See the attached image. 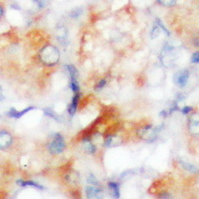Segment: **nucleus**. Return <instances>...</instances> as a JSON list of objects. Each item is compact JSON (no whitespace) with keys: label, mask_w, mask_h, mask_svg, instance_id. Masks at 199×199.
<instances>
[{"label":"nucleus","mask_w":199,"mask_h":199,"mask_svg":"<svg viewBox=\"0 0 199 199\" xmlns=\"http://www.w3.org/2000/svg\"><path fill=\"white\" fill-rule=\"evenodd\" d=\"M182 165V167L185 168L186 170H187L188 171H190V172H197V169L195 168V167H194L193 165H191V164H189V163H187L185 162H181Z\"/></svg>","instance_id":"obj_13"},{"label":"nucleus","mask_w":199,"mask_h":199,"mask_svg":"<svg viewBox=\"0 0 199 199\" xmlns=\"http://www.w3.org/2000/svg\"><path fill=\"white\" fill-rule=\"evenodd\" d=\"M158 3H161L163 5L167 6V7H170V6H172L175 3V1L174 0H164V1H158Z\"/></svg>","instance_id":"obj_18"},{"label":"nucleus","mask_w":199,"mask_h":199,"mask_svg":"<svg viewBox=\"0 0 199 199\" xmlns=\"http://www.w3.org/2000/svg\"><path fill=\"white\" fill-rule=\"evenodd\" d=\"M34 109V107H28L27 109H23V110L22 111H17L16 109H11L9 112H7V116H10L11 118H14V119H19L21 118L22 116H24L26 113H27L28 112L30 111L33 110Z\"/></svg>","instance_id":"obj_4"},{"label":"nucleus","mask_w":199,"mask_h":199,"mask_svg":"<svg viewBox=\"0 0 199 199\" xmlns=\"http://www.w3.org/2000/svg\"><path fill=\"white\" fill-rule=\"evenodd\" d=\"M11 140H12L11 136L8 132L4 131L0 132V148L1 149L9 147L10 144L11 143Z\"/></svg>","instance_id":"obj_5"},{"label":"nucleus","mask_w":199,"mask_h":199,"mask_svg":"<svg viewBox=\"0 0 199 199\" xmlns=\"http://www.w3.org/2000/svg\"><path fill=\"white\" fill-rule=\"evenodd\" d=\"M36 2L38 4V7H44L45 6H46V4L47 3L46 1H37V2Z\"/></svg>","instance_id":"obj_23"},{"label":"nucleus","mask_w":199,"mask_h":199,"mask_svg":"<svg viewBox=\"0 0 199 199\" xmlns=\"http://www.w3.org/2000/svg\"><path fill=\"white\" fill-rule=\"evenodd\" d=\"M198 52H196L192 56V62L193 63H198Z\"/></svg>","instance_id":"obj_20"},{"label":"nucleus","mask_w":199,"mask_h":199,"mask_svg":"<svg viewBox=\"0 0 199 199\" xmlns=\"http://www.w3.org/2000/svg\"><path fill=\"white\" fill-rule=\"evenodd\" d=\"M109 188L112 190V193H113V196L116 198H119L120 197V193H119V187L116 182H111L109 183Z\"/></svg>","instance_id":"obj_8"},{"label":"nucleus","mask_w":199,"mask_h":199,"mask_svg":"<svg viewBox=\"0 0 199 199\" xmlns=\"http://www.w3.org/2000/svg\"><path fill=\"white\" fill-rule=\"evenodd\" d=\"M81 14H82V9L80 8V7H78V8H75L74 10H73V11L70 13L69 15H70L71 18H77V17L80 16Z\"/></svg>","instance_id":"obj_12"},{"label":"nucleus","mask_w":199,"mask_h":199,"mask_svg":"<svg viewBox=\"0 0 199 199\" xmlns=\"http://www.w3.org/2000/svg\"><path fill=\"white\" fill-rule=\"evenodd\" d=\"M70 87H71L72 90H73V92H78L79 91V85L76 80H71Z\"/></svg>","instance_id":"obj_17"},{"label":"nucleus","mask_w":199,"mask_h":199,"mask_svg":"<svg viewBox=\"0 0 199 199\" xmlns=\"http://www.w3.org/2000/svg\"><path fill=\"white\" fill-rule=\"evenodd\" d=\"M87 181L89 184H92V185H94V186L98 185V181L96 180V177H95L93 174H90V175L89 176Z\"/></svg>","instance_id":"obj_16"},{"label":"nucleus","mask_w":199,"mask_h":199,"mask_svg":"<svg viewBox=\"0 0 199 199\" xmlns=\"http://www.w3.org/2000/svg\"><path fill=\"white\" fill-rule=\"evenodd\" d=\"M84 148L85 151L89 153H94L96 151V147L93 145L90 141L89 140V139H84Z\"/></svg>","instance_id":"obj_10"},{"label":"nucleus","mask_w":199,"mask_h":199,"mask_svg":"<svg viewBox=\"0 0 199 199\" xmlns=\"http://www.w3.org/2000/svg\"><path fill=\"white\" fill-rule=\"evenodd\" d=\"M65 148H66V143L63 139V137L60 134L56 133L53 135V141L49 145V151L53 155H57L62 152Z\"/></svg>","instance_id":"obj_1"},{"label":"nucleus","mask_w":199,"mask_h":199,"mask_svg":"<svg viewBox=\"0 0 199 199\" xmlns=\"http://www.w3.org/2000/svg\"><path fill=\"white\" fill-rule=\"evenodd\" d=\"M159 115L161 116H168V113H167V112H166V111H163V112H160Z\"/></svg>","instance_id":"obj_24"},{"label":"nucleus","mask_w":199,"mask_h":199,"mask_svg":"<svg viewBox=\"0 0 199 199\" xmlns=\"http://www.w3.org/2000/svg\"><path fill=\"white\" fill-rule=\"evenodd\" d=\"M191 110H192V108H191V107L186 106L182 109V113L185 114V115H187V114H188Z\"/></svg>","instance_id":"obj_21"},{"label":"nucleus","mask_w":199,"mask_h":199,"mask_svg":"<svg viewBox=\"0 0 199 199\" xmlns=\"http://www.w3.org/2000/svg\"><path fill=\"white\" fill-rule=\"evenodd\" d=\"M105 85H106V80H100V81L99 82V84L97 85V86L96 87V90L98 91V90H100V89H103L104 86Z\"/></svg>","instance_id":"obj_19"},{"label":"nucleus","mask_w":199,"mask_h":199,"mask_svg":"<svg viewBox=\"0 0 199 199\" xmlns=\"http://www.w3.org/2000/svg\"><path fill=\"white\" fill-rule=\"evenodd\" d=\"M43 111H44L45 114H46L47 116H50V118H53V119H56V120L57 121L60 120V117H59V116H57V114H56V112H54L53 109H50V108H46V109H45Z\"/></svg>","instance_id":"obj_11"},{"label":"nucleus","mask_w":199,"mask_h":199,"mask_svg":"<svg viewBox=\"0 0 199 199\" xmlns=\"http://www.w3.org/2000/svg\"><path fill=\"white\" fill-rule=\"evenodd\" d=\"M112 137L109 136L107 138L106 141H105V146L106 147H110V145L112 144Z\"/></svg>","instance_id":"obj_22"},{"label":"nucleus","mask_w":199,"mask_h":199,"mask_svg":"<svg viewBox=\"0 0 199 199\" xmlns=\"http://www.w3.org/2000/svg\"><path fill=\"white\" fill-rule=\"evenodd\" d=\"M155 23H156V26L158 27V28H159V29L161 28L163 30H164V32H165L166 34H167V35H168V36L171 35V34H170V31H169V30H168L167 28H166L165 26H164L162 22L160 21V20L158 19V18H157V19L155 20Z\"/></svg>","instance_id":"obj_14"},{"label":"nucleus","mask_w":199,"mask_h":199,"mask_svg":"<svg viewBox=\"0 0 199 199\" xmlns=\"http://www.w3.org/2000/svg\"><path fill=\"white\" fill-rule=\"evenodd\" d=\"M189 71L187 70H181L176 73L174 76V83L180 88H184L187 85L189 79Z\"/></svg>","instance_id":"obj_2"},{"label":"nucleus","mask_w":199,"mask_h":199,"mask_svg":"<svg viewBox=\"0 0 199 199\" xmlns=\"http://www.w3.org/2000/svg\"><path fill=\"white\" fill-rule=\"evenodd\" d=\"M79 97H80V95L79 94L75 95L74 97H73V102H72L71 104L68 108V112L70 114V116H73L75 114V112H76V107H77V104H78Z\"/></svg>","instance_id":"obj_6"},{"label":"nucleus","mask_w":199,"mask_h":199,"mask_svg":"<svg viewBox=\"0 0 199 199\" xmlns=\"http://www.w3.org/2000/svg\"><path fill=\"white\" fill-rule=\"evenodd\" d=\"M86 195L89 199H102L101 191L96 187H88L86 188Z\"/></svg>","instance_id":"obj_3"},{"label":"nucleus","mask_w":199,"mask_h":199,"mask_svg":"<svg viewBox=\"0 0 199 199\" xmlns=\"http://www.w3.org/2000/svg\"><path fill=\"white\" fill-rule=\"evenodd\" d=\"M68 72L70 73V77H71V80H76L77 77H78V72L75 68V66H72V65H69L66 66Z\"/></svg>","instance_id":"obj_9"},{"label":"nucleus","mask_w":199,"mask_h":199,"mask_svg":"<svg viewBox=\"0 0 199 199\" xmlns=\"http://www.w3.org/2000/svg\"><path fill=\"white\" fill-rule=\"evenodd\" d=\"M159 34H160V29L158 28L157 26H155V27H154V28H153L152 31H151V38H155V37H157L158 35H159Z\"/></svg>","instance_id":"obj_15"},{"label":"nucleus","mask_w":199,"mask_h":199,"mask_svg":"<svg viewBox=\"0 0 199 199\" xmlns=\"http://www.w3.org/2000/svg\"><path fill=\"white\" fill-rule=\"evenodd\" d=\"M17 183L18 185L21 186V187H34V188L39 189V190H43L44 187L42 186L37 184V183L34 182L33 181H23V180H18L17 181Z\"/></svg>","instance_id":"obj_7"},{"label":"nucleus","mask_w":199,"mask_h":199,"mask_svg":"<svg viewBox=\"0 0 199 199\" xmlns=\"http://www.w3.org/2000/svg\"><path fill=\"white\" fill-rule=\"evenodd\" d=\"M2 12H3V11H2V7H0V17L2 16Z\"/></svg>","instance_id":"obj_26"},{"label":"nucleus","mask_w":199,"mask_h":199,"mask_svg":"<svg viewBox=\"0 0 199 199\" xmlns=\"http://www.w3.org/2000/svg\"><path fill=\"white\" fill-rule=\"evenodd\" d=\"M4 99L3 96H2V91L0 89V100H2Z\"/></svg>","instance_id":"obj_25"}]
</instances>
